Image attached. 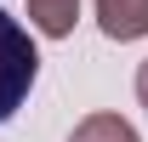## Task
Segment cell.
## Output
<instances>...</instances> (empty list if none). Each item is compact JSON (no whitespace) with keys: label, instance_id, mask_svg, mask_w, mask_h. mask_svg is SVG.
<instances>
[{"label":"cell","instance_id":"1","mask_svg":"<svg viewBox=\"0 0 148 142\" xmlns=\"http://www.w3.org/2000/svg\"><path fill=\"white\" fill-rule=\"evenodd\" d=\"M34 74H40V51L29 40V29L0 12V125L12 119L23 108V97L34 91Z\"/></svg>","mask_w":148,"mask_h":142},{"label":"cell","instance_id":"5","mask_svg":"<svg viewBox=\"0 0 148 142\" xmlns=\"http://www.w3.org/2000/svg\"><path fill=\"white\" fill-rule=\"evenodd\" d=\"M137 102L148 108V57H143V68H137Z\"/></svg>","mask_w":148,"mask_h":142},{"label":"cell","instance_id":"4","mask_svg":"<svg viewBox=\"0 0 148 142\" xmlns=\"http://www.w3.org/2000/svg\"><path fill=\"white\" fill-rule=\"evenodd\" d=\"M69 142H143V137H137V125L120 119V114H86V119L74 125Z\"/></svg>","mask_w":148,"mask_h":142},{"label":"cell","instance_id":"3","mask_svg":"<svg viewBox=\"0 0 148 142\" xmlns=\"http://www.w3.org/2000/svg\"><path fill=\"white\" fill-rule=\"evenodd\" d=\"M23 6H29V23L46 40H69L74 23H80V0H23Z\"/></svg>","mask_w":148,"mask_h":142},{"label":"cell","instance_id":"2","mask_svg":"<svg viewBox=\"0 0 148 142\" xmlns=\"http://www.w3.org/2000/svg\"><path fill=\"white\" fill-rule=\"evenodd\" d=\"M97 23L108 40H143L148 34V0H97Z\"/></svg>","mask_w":148,"mask_h":142}]
</instances>
